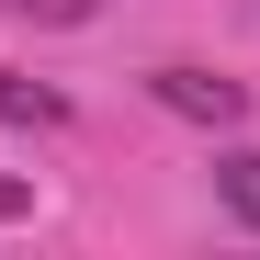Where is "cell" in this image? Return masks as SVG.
<instances>
[{"mask_svg": "<svg viewBox=\"0 0 260 260\" xmlns=\"http://www.w3.org/2000/svg\"><path fill=\"white\" fill-rule=\"evenodd\" d=\"M147 91H158L170 113H192V124H238V113H249V91H238V79H215V68H158Z\"/></svg>", "mask_w": 260, "mask_h": 260, "instance_id": "obj_1", "label": "cell"}, {"mask_svg": "<svg viewBox=\"0 0 260 260\" xmlns=\"http://www.w3.org/2000/svg\"><path fill=\"white\" fill-rule=\"evenodd\" d=\"M215 192H226L238 226H260V147H226V158H215Z\"/></svg>", "mask_w": 260, "mask_h": 260, "instance_id": "obj_2", "label": "cell"}, {"mask_svg": "<svg viewBox=\"0 0 260 260\" xmlns=\"http://www.w3.org/2000/svg\"><path fill=\"white\" fill-rule=\"evenodd\" d=\"M0 113H12V124H57V102H46V91H23L12 68H0Z\"/></svg>", "mask_w": 260, "mask_h": 260, "instance_id": "obj_3", "label": "cell"}]
</instances>
